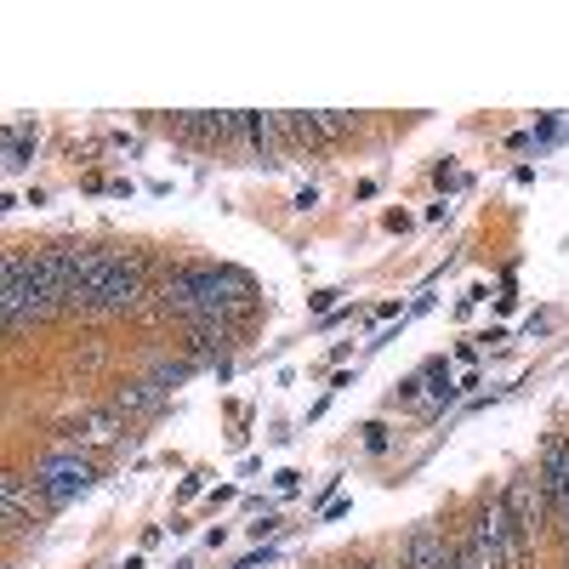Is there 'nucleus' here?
Instances as JSON below:
<instances>
[{"label": "nucleus", "mask_w": 569, "mask_h": 569, "mask_svg": "<svg viewBox=\"0 0 569 569\" xmlns=\"http://www.w3.org/2000/svg\"><path fill=\"white\" fill-rule=\"evenodd\" d=\"M257 308V284L240 268H188L166 279V313L188 325H240Z\"/></svg>", "instance_id": "1"}, {"label": "nucleus", "mask_w": 569, "mask_h": 569, "mask_svg": "<svg viewBox=\"0 0 569 569\" xmlns=\"http://www.w3.org/2000/svg\"><path fill=\"white\" fill-rule=\"evenodd\" d=\"M63 302L52 297V284H46V273H40V257H23V251H12L7 257V297H0V313H7V330L18 337V330H29V325H40V319H52Z\"/></svg>", "instance_id": "2"}, {"label": "nucleus", "mask_w": 569, "mask_h": 569, "mask_svg": "<svg viewBox=\"0 0 569 569\" xmlns=\"http://www.w3.org/2000/svg\"><path fill=\"white\" fill-rule=\"evenodd\" d=\"M142 297V262L137 257H98L91 279L80 284V302L74 308H91V313H131Z\"/></svg>", "instance_id": "3"}, {"label": "nucleus", "mask_w": 569, "mask_h": 569, "mask_svg": "<svg viewBox=\"0 0 569 569\" xmlns=\"http://www.w3.org/2000/svg\"><path fill=\"white\" fill-rule=\"evenodd\" d=\"M34 490L46 496V507H69L74 496L91 490V461H80V456H46L34 467Z\"/></svg>", "instance_id": "4"}, {"label": "nucleus", "mask_w": 569, "mask_h": 569, "mask_svg": "<svg viewBox=\"0 0 569 569\" xmlns=\"http://www.w3.org/2000/svg\"><path fill=\"white\" fill-rule=\"evenodd\" d=\"M467 536H472V547H479L485 569H512V530H507V501L501 496H490L479 507V518H472Z\"/></svg>", "instance_id": "5"}, {"label": "nucleus", "mask_w": 569, "mask_h": 569, "mask_svg": "<svg viewBox=\"0 0 569 569\" xmlns=\"http://www.w3.org/2000/svg\"><path fill=\"white\" fill-rule=\"evenodd\" d=\"M34 501L46 507V496L34 490V479H23V472H7L0 479V518H7V530H29V518H34Z\"/></svg>", "instance_id": "6"}, {"label": "nucleus", "mask_w": 569, "mask_h": 569, "mask_svg": "<svg viewBox=\"0 0 569 569\" xmlns=\"http://www.w3.org/2000/svg\"><path fill=\"white\" fill-rule=\"evenodd\" d=\"M171 131L188 142H233L246 137V114H177Z\"/></svg>", "instance_id": "7"}, {"label": "nucleus", "mask_w": 569, "mask_h": 569, "mask_svg": "<svg viewBox=\"0 0 569 569\" xmlns=\"http://www.w3.org/2000/svg\"><path fill=\"white\" fill-rule=\"evenodd\" d=\"M399 569H456V541H445L439 530H410Z\"/></svg>", "instance_id": "8"}, {"label": "nucleus", "mask_w": 569, "mask_h": 569, "mask_svg": "<svg viewBox=\"0 0 569 569\" xmlns=\"http://www.w3.org/2000/svg\"><path fill=\"white\" fill-rule=\"evenodd\" d=\"M188 337H194V353L211 359V353H228L233 348V325H188Z\"/></svg>", "instance_id": "9"}, {"label": "nucleus", "mask_w": 569, "mask_h": 569, "mask_svg": "<svg viewBox=\"0 0 569 569\" xmlns=\"http://www.w3.org/2000/svg\"><path fill=\"white\" fill-rule=\"evenodd\" d=\"M29 154H34V131L29 126H12L7 131V166L18 171V166H29Z\"/></svg>", "instance_id": "10"}]
</instances>
